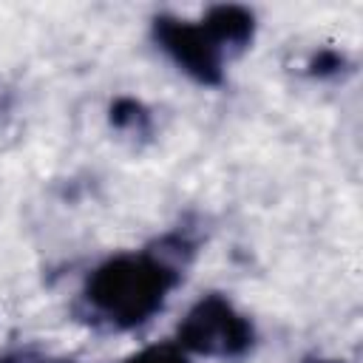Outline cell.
Masks as SVG:
<instances>
[{"mask_svg": "<svg viewBox=\"0 0 363 363\" xmlns=\"http://www.w3.org/2000/svg\"><path fill=\"white\" fill-rule=\"evenodd\" d=\"M196 252L199 244L187 230H170L142 250L116 252L88 272L71 315L94 332H133L164 309Z\"/></svg>", "mask_w": 363, "mask_h": 363, "instance_id": "6da1fadb", "label": "cell"}, {"mask_svg": "<svg viewBox=\"0 0 363 363\" xmlns=\"http://www.w3.org/2000/svg\"><path fill=\"white\" fill-rule=\"evenodd\" d=\"M173 343L187 354L233 360L244 357L255 346V326L244 312L235 309L230 298H224L221 292H210L187 309V315L176 326Z\"/></svg>", "mask_w": 363, "mask_h": 363, "instance_id": "7a4b0ae2", "label": "cell"}, {"mask_svg": "<svg viewBox=\"0 0 363 363\" xmlns=\"http://www.w3.org/2000/svg\"><path fill=\"white\" fill-rule=\"evenodd\" d=\"M156 45L173 60L179 71H184L193 82L204 88L224 85L230 57L213 40L201 20H184L176 14H156L150 23Z\"/></svg>", "mask_w": 363, "mask_h": 363, "instance_id": "3957f363", "label": "cell"}, {"mask_svg": "<svg viewBox=\"0 0 363 363\" xmlns=\"http://www.w3.org/2000/svg\"><path fill=\"white\" fill-rule=\"evenodd\" d=\"M204 28L213 34V40L224 48V54L230 60L241 57L252 40H255V14L247 6H235V3H221V6H210L201 17Z\"/></svg>", "mask_w": 363, "mask_h": 363, "instance_id": "277c9868", "label": "cell"}, {"mask_svg": "<svg viewBox=\"0 0 363 363\" xmlns=\"http://www.w3.org/2000/svg\"><path fill=\"white\" fill-rule=\"evenodd\" d=\"M108 125L130 145H147L153 139V113L136 96H116L108 105Z\"/></svg>", "mask_w": 363, "mask_h": 363, "instance_id": "5b68a950", "label": "cell"}, {"mask_svg": "<svg viewBox=\"0 0 363 363\" xmlns=\"http://www.w3.org/2000/svg\"><path fill=\"white\" fill-rule=\"evenodd\" d=\"M349 57L337 48H318L309 62H306V74L315 77V79H332V77H340L349 71Z\"/></svg>", "mask_w": 363, "mask_h": 363, "instance_id": "8992f818", "label": "cell"}, {"mask_svg": "<svg viewBox=\"0 0 363 363\" xmlns=\"http://www.w3.org/2000/svg\"><path fill=\"white\" fill-rule=\"evenodd\" d=\"M122 363H190V354L184 349H179L173 340H164V343H150V346L133 352Z\"/></svg>", "mask_w": 363, "mask_h": 363, "instance_id": "52a82bcc", "label": "cell"}, {"mask_svg": "<svg viewBox=\"0 0 363 363\" xmlns=\"http://www.w3.org/2000/svg\"><path fill=\"white\" fill-rule=\"evenodd\" d=\"M0 363H79V360L68 357V354H54V352L37 349V346H26V349H14V352L0 354Z\"/></svg>", "mask_w": 363, "mask_h": 363, "instance_id": "ba28073f", "label": "cell"}, {"mask_svg": "<svg viewBox=\"0 0 363 363\" xmlns=\"http://www.w3.org/2000/svg\"><path fill=\"white\" fill-rule=\"evenodd\" d=\"M303 363H340V360H332V357H306Z\"/></svg>", "mask_w": 363, "mask_h": 363, "instance_id": "9c48e42d", "label": "cell"}]
</instances>
